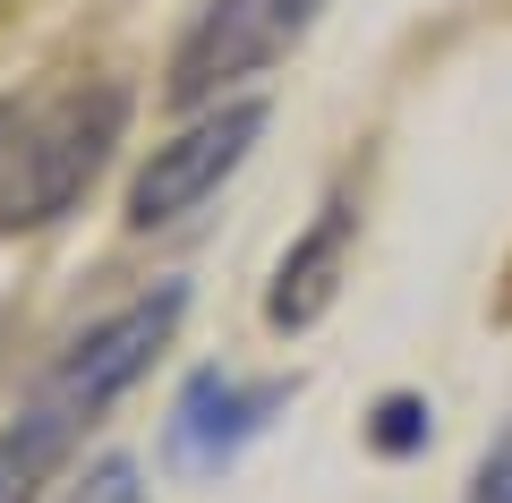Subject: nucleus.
I'll use <instances>...</instances> for the list:
<instances>
[{"label": "nucleus", "instance_id": "obj_9", "mask_svg": "<svg viewBox=\"0 0 512 503\" xmlns=\"http://www.w3.org/2000/svg\"><path fill=\"white\" fill-rule=\"evenodd\" d=\"M470 503H512V435L487 444V461H478V478H470Z\"/></svg>", "mask_w": 512, "mask_h": 503}, {"label": "nucleus", "instance_id": "obj_1", "mask_svg": "<svg viewBox=\"0 0 512 503\" xmlns=\"http://www.w3.org/2000/svg\"><path fill=\"white\" fill-rule=\"evenodd\" d=\"M120 120H128V86H69L52 111L18 120L9 137V180H0V222L9 231H35V222H60L86 180L103 171V154L120 145Z\"/></svg>", "mask_w": 512, "mask_h": 503}, {"label": "nucleus", "instance_id": "obj_7", "mask_svg": "<svg viewBox=\"0 0 512 503\" xmlns=\"http://www.w3.org/2000/svg\"><path fill=\"white\" fill-rule=\"evenodd\" d=\"M342 248H350V205H325V222H316V231L299 239L291 256H282L274 299H265V316H274L282 333H308V324L333 307V273H342Z\"/></svg>", "mask_w": 512, "mask_h": 503}, {"label": "nucleus", "instance_id": "obj_4", "mask_svg": "<svg viewBox=\"0 0 512 503\" xmlns=\"http://www.w3.org/2000/svg\"><path fill=\"white\" fill-rule=\"evenodd\" d=\"M180 316H188V290H180V282H163L154 299H137V307H120V316H103L94 333H77V342L60 350V367H52L43 384H52L60 401H77V410L94 418L111 393H128V384H137V376L154 367V350L171 342V324H180Z\"/></svg>", "mask_w": 512, "mask_h": 503}, {"label": "nucleus", "instance_id": "obj_10", "mask_svg": "<svg viewBox=\"0 0 512 503\" xmlns=\"http://www.w3.org/2000/svg\"><path fill=\"white\" fill-rule=\"evenodd\" d=\"M427 435V410L419 401H384V418H376V444H393V452H410Z\"/></svg>", "mask_w": 512, "mask_h": 503}, {"label": "nucleus", "instance_id": "obj_6", "mask_svg": "<svg viewBox=\"0 0 512 503\" xmlns=\"http://www.w3.org/2000/svg\"><path fill=\"white\" fill-rule=\"evenodd\" d=\"M77 427H86V410H77V401H60L52 384H35V401L0 427V503H35L43 478L69 461Z\"/></svg>", "mask_w": 512, "mask_h": 503}, {"label": "nucleus", "instance_id": "obj_2", "mask_svg": "<svg viewBox=\"0 0 512 503\" xmlns=\"http://www.w3.org/2000/svg\"><path fill=\"white\" fill-rule=\"evenodd\" d=\"M256 137H265V103L239 94V103L205 111L197 128H180L171 145H154V162L128 180V231H154V222H180L188 205H205L239 162H248Z\"/></svg>", "mask_w": 512, "mask_h": 503}, {"label": "nucleus", "instance_id": "obj_8", "mask_svg": "<svg viewBox=\"0 0 512 503\" xmlns=\"http://www.w3.org/2000/svg\"><path fill=\"white\" fill-rule=\"evenodd\" d=\"M69 503H146V486H137V469H128V461H103Z\"/></svg>", "mask_w": 512, "mask_h": 503}, {"label": "nucleus", "instance_id": "obj_11", "mask_svg": "<svg viewBox=\"0 0 512 503\" xmlns=\"http://www.w3.org/2000/svg\"><path fill=\"white\" fill-rule=\"evenodd\" d=\"M9 137H18V103H0V162H9Z\"/></svg>", "mask_w": 512, "mask_h": 503}, {"label": "nucleus", "instance_id": "obj_5", "mask_svg": "<svg viewBox=\"0 0 512 503\" xmlns=\"http://www.w3.org/2000/svg\"><path fill=\"white\" fill-rule=\"evenodd\" d=\"M282 401H291V384H239V376H214V367H205V376H188L180 410H171V452L197 461V469H214V461H231Z\"/></svg>", "mask_w": 512, "mask_h": 503}, {"label": "nucleus", "instance_id": "obj_3", "mask_svg": "<svg viewBox=\"0 0 512 503\" xmlns=\"http://www.w3.org/2000/svg\"><path fill=\"white\" fill-rule=\"evenodd\" d=\"M316 9H325V0H214V9L188 26L180 60H171V103H205V94H222L231 77L265 69L282 43L308 35Z\"/></svg>", "mask_w": 512, "mask_h": 503}]
</instances>
